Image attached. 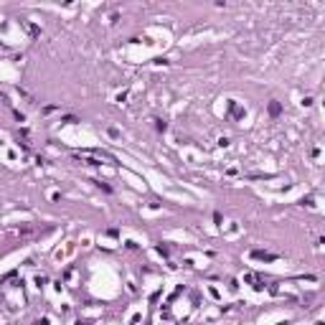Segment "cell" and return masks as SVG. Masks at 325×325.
<instances>
[{
  "label": "cell",
  "instance_id": "obj_1",
  "mask_svg": "<svg viewBox=\"0 0 325 325\" xmlns=\"http://www.w3.org/2000/svg\"><path fill=\"white\" fill-rule=\"evenodd\" d=\"M252 257H254V259H264V262H272V259H277L274 254H267V252H259V249H257V252H252Z\"/></svg>",
  "mask_w": 325,
  "mask_h": 325
},
{
  "label": "cell",
  "instance_id": "obj_2",
  "mask_svg": "<svg viewBox=\"0 0 325 325\" xmlns=\"http://www.w3.org/2000/svg\"><path fill=\"white\" fill-rule=\"evenodd\" d=\"M269 114H274V117L279 114V104H277V102H272V104H269Z\"/></svg>",
  "mask_w": 325,
  "mask_h": 325
},
{
  "label": "cell",
  "instance_id": "obj_3",
  "mask_svg": "<svg viewBox=\"0 0 325 325\" xmlns=\"http://www.w3.org/2000/svg\"><path fill=\"white\" fill-rule=\"evenodd\" d=\"M279 325H287V323H279Z\"/></svg>",
  "mask_w": 325,
  "mask_h": 325
}]
</instances>
